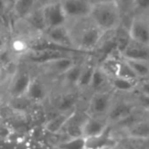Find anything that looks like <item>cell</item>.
Wrapping results in <instances>:
<instances>
[{
  "label": "cell",
  "mask_w": 149,
  "mask_h": 149,
  "mask_svg": "<svg viewBox=\"0 0 149 149\" xmlns=\"http://www.w3.org/2000/svg\"><path fill=\"white\" fill-rule=\"evenodd\" d=\"M95 68H96V65H94V64L84 63L83 70H82L81 76H80L79 82H78V85H77L78 88H81V89L90 88Z\"/></svg>",
  "instance_id": "44dd1931"
},
{
  "label": "cell",
  "mask_w": 149,
  "mask_h": 149,
  "mask_svg": "<svg viewBox=\"0 0 149 149\" xmlns=\"http://www.w3.org/2000/svg\"><path fill=\"white\" fill-rule=\"evenodd\" d=\"M118 145V141L108 133V131L95 138L87 139V149H106Z\"/></svg>",
  "instance_id": "2e32d148"
},
{
  "label": "cell",
  "mask_w": 149,
  "mask_h": 149,
  "mask_svg": "<svg viewBox=\"0 0 149 149\" xmlns=\"http://www.w3.org/2000/svg\"><path fill=\"white\" fill-rule=\"evenodd\" d=\"M34 78L28 72H17L11 77L8 87L10 98H17L26 96Z\"/></svg>",
  "instance_id": "9c48e42d"
},
{
  "label": "cell",
  "mask_w": 149,
  "mask_h": 149,
  "mask_svg": "<svg viewBox=\"0 0 149 149\" xmlns=\"http://www.w3.org/2000/svg\"><path fill=\"white\" fill-rule=\"evenodd\" d=\"M148 19H149V13H148Z\"/></svg>",
  "instance_id": "d6a6232c"
},
{
  "label": "cell",
  "mask_w": 149,
  "mask_h": 149,
  "mask_svg": "<svg viewBox=\"0 0 149 149\" xmlns=\"http://www.w3.org/2000/svg\"><path fill=\"white\" fill-rule=\"evenodd\" d=\"M126 137L133 140H149V120H139L125 129Z\"/></svg>",
  "instance_id": "4fadbf2b"
},
{
  "label": "cell",
  "mask_w": 149,
  "mask_h": 149,
  "mask_svg": "<svg viewBox=\"0 0 149 149\" xmlns=\"http://www.w3.org/2000/svg\"><path fill=\"white\" fill-rule=\"evenodd\" d=\"M134 15H144L149 13V0H135L133 5Z\"/></svg>",
  "instance_id": "484cf974"
},
{
  "label": "cell",
  "mask_w": 149,
  "mask_h": 149,
  "mask_svg": "<svg viewBox=\"0 0 149 149\" xmlns=\"http://www.w3.org/2000/svg\"><path fill=\"white\" fill-rule=\"evenodd\" d=\"M84 63H79V62H76L65 74L62 76L64 79V82L66 84L70 86H74V87H77L78 82H79L80 76H81L82 70H83Z\"/></svg>",
  "instance_id": "603a6c76"
},
{
  "label": "cell",
  "mask_w": 149,
  "mask_h": 149,
  "mask_svg": "<svg viewBox=\"0 0 149 149\" xmlns=\"http://www.w3.org/2000/svg\"><path fill=\"white\" fill-rule=\"evenodd\" d=\"M120 54L127 59H139L149 61V45L139 43L130 39L125 47L120 50Z\"/></svg>",
  "instance_id": "30bf717a"
},
{
  "label": "cell",
  "mask_w": 149,
  "mask_h": 149,
  "mask_svg": "<svg viewBox=\"0 0 149 149\" xmlns=\"http://www.w3.org/2000/svg\"><path fill=\"white\" fill-rule=\"evenodd\" d=\"M37 0H13L11 11L17 21H24L38 8Z\"/></svg>",
  "instance_id": "8fae6325"
},
{
  "label": "cell",
  "mask_w": 149,
  "mask_h": 149,
  "mask_svg": "<svg viewBox=\"0 0 149 149\" xmlns=\"http://www.w3.org/2000/svg\"><path fill=\"white\" fill-rule=\"evenodd\" d=\"M44 35L47 41L52 45H55L56 47L62 48L68 51L72 49H77L68 25L49 28L45 31Z\"/></svg>",
  "instance_id": "3957f363"
},
{
  "label": "cell",
  "mask_w": 149,
  "mask_h": 149,
  "mask_svg": "<svg viewBox=\"0 0 149 149\" xmlns=\"http://www.w3.org/2000/svg\"><path fill=\"white\" fill-rule=\"evenodd\" d=\"M135 111V106L128 101H120L113 103L109 113L107 114V120L113 123H120L125 118H129Z\"/></svg>",
  "instance_id": "7c38bea8"
},
{
  "label": "cell",
  "mask_w": 149,
  "mask_h": 149,
  "mask_svg": "<svg viewBox=\"0 0 149 149\" xmlns=\"http://www.w3.org/2000/svg\"><path fill=\"white\" fill-rule=\"evenodd\" d=\"M113 97L108 91L94 92L89 101V113L90 116L101 118L109 113L113 105Z\"/></svg>",
  "instance_id": "5b68a950"
},
{
  "label": "cell",
  "mask_w": 149,
  "mask_h": 149,
  "mask_svg": "<svg viewBox=\"0 0 149 149\" xmlns=\"http://www.w3.org/2000/svg\"><path fill=\"white\" fill-rule=\"evenodd\" d=\"M65 15L70 19H79L90 17L93 0H60Z\"/></svg>",
  "instance_id": "52a82bcc"
},
{
  "label": "cell",
  "mask_w": 149,
  "mask_h": 149,
  "mask_svg": "<svg viewBox=\"0 0 149 149\" xmlns=\"http://www.w3.org/2000/svg\"><path fill=\"white\" fill-rule=\"evenodd\" d=\"M90 17L102 31L108 33L120 27L123 13L116 1H95Z\"/></svg>",
  "instance_id": "7a4b0ae2"
},
{
  "label": "cell",
  "mask_w": 149,
  "mask_h": 149,
  "mask_svg": "<svg viewBox=\"0 0 149 149\" xmlns=\"http://www.w3.org/2000/svg\"><path fill=\"white\" fill-rule=\"evenodd\" d=\"M109 129L108 120H102V118L88 116L85 120H82L81 125V135L86 139L95 138L100 135H103Z\"/></svg>",
  "instance_id": "ba28073f"
},
{
  "label": "cell",
  "mask_w": 149,
  "mask_h": 149,
  "mask_svg": "<svg viewBox=\"0 0 149 149\" xmlns=\"http://www.w3.org/2000/svg\"><path fill=\"white\" fill-rule=\"evenodd\" d=\"M106 149H120V147H118V146H113V147H109V148H106Z\"/></svg>",
  "instance_id": "1f68e13d"
},
{
  "label": "cell",
  "mask_w": 149,
  "mask_h": 149,
  "mask_svg": "<svg viewBox=\"0 0 149 149\" xmlns=\"http://www.w3.org/2000/svg\"><path fill=\"white\" fill-rule=\"evenodd\" d=\"M58 149H87V139L82 135L74 136L57 145Z\"/></svg>",
  "instance_id": "ffe728a7"
},
{
  "label": "cell",
  "mask_w": 149,
  "mask_h": 149,
  "mask_svg": "<svg viewBox=\"0 0 149 149\" xmlns=\"http://www.w3.org/2000/svg\"><path fill=\"white\" fill-rule=\"evenodd\" d=\"M109 80H110L109 76L106 74L105 70L100 65H96L89 89H92L93 92L105 91L106 86H109L110 87Z\"/></svg>",
  "instance_id": "e0dca14e"
},
{
  "label": "cell",
  "mask_w": 149,
  "mask_h": 149,
  "mask_svg": "<svg viewBox=\"0 0 149 149\" xmlns=\"http://www.w3.org/2000/svg\"><path fill=\"white\" fill-rule=\"evenodd\" d=\"M37 1H38V4H39V6L43 7V6H45V5H47V4H49V3L55 1V0H37Z\"/></svg>",
  "instance_id": "f546056e"
},
{
  "label": "cell",
  "mask_w": 149,
  "mask_h": 149,
  "mask_svg": "<svg viewBox=\"0 0 149 149\" xmlns=\"http://www.w3.org/2000/svg\"><path fill=\"white\" fill-rule=\"evenodd\" d=\"M94 2H95V1H116V2H118V0H93Z\"/></svg>",
  "instance_id": "4dcf8cb0"
},
{
  "label": "cell",
  "mask_w": 149,
  "mask_h": 149,
  "mask_svg": "<svg viewBox=\"0 0 149 149\" xmlns=\"http://www.w3.org/2000/svg\"><path fill=\"white\" fill-rule=\"evenodd\" d=\"M137 89H138L140 92H142V93L149 95V78L140 80V81H139V85H138V88H137Z\"/></svg>",
  "instance_id": "f1b7e54d"
},
{
  "label": "cell",
  "mask_w": 149,
  "mask_h": 149,
  "mask_svg": "<svg viewBox=\"0 0 149 149\" xmlns=\"http://www.w3.org/2000/svg\"><path fill=\"white\" fill-rule=\"evenodd\" d=\"M74 23V31L70 29L74 38L76 47L79 50L90 51L97 47L101 42L105 32H103L91 17L70 19Z\"/></svg>",
  "instance_id": "6da1fadb"
},
{
  "label": "cell",
  "mask_w": 149,
  "mask_h": 149,
  "mask_svg": "<svg viewBox=\"0 0 149 149\" xmlns=\"http://www.w3.org/2000/svg\"><path fill=\"white\" fill-rule=\"evenodd\" d=\"M125 59L130 63L131 68H133L139 80L149 78V61L139 59H127V58Z\"/></svg>",
  "instance_id": "7402d4cb"
},
{
  "label": "cell",
  "mask_w": 149,
  "mask_h": 149,
  "mask_svg": "<svg viewBox=\"0 0 149 149\" xmlns=\"http://www.w3.org/2000/svg\"><path fill=\"white\" fill-rule=\"evenodd\" d=\"M41 8L47 29L68 25V19L60 0H55Z\"/></svg>",
  "instance_id": "8992f818"
},
{
  "label": "cell",
  "mask_w": 149,
  "mask_h": 149,
  "mask_svg": "<svg viewBox=\"0 0 149 149\" xmlns=\"http://www.w3.org/2000/svg\"><path fill=\"white\" fill-rule=\"evenodd\" d=\"M76 62L77 61L74 60V58L72 57L70 54H68V55L62 56V57H59L57 59L52 60V61L48 62V63L44 64L42 66H44L48 72L63 76Z\"/></svg>",
  "instance_id": "9a60e30c"
},
{
  "label": "cell",
  "mask_w": 149,
  "mask_h": 149,
  "mask_svg": "<svg viewBox=\"0 0 149 149\" xmlns=\"http://www.w3.org/2000/svg\"><path fill=\"white\" fill-rule=\"evenodd\" d=\"M116 77H120V78H124V79L136 80V81H139L137 74H135L133 68H131L130 63H129L123 56H122V59H120V64H118V72H116Z\"/></svg>",
  "instance_id": "cb8c5ba5"
},
{
  "label": "cell",
  "mask_w": 149,
  "mask_h": 149,
  "mask_svg": "<svg viewBox=\"0 0 149 149\" xmlns=\"http://www.w3.org/2000/svg\"><path fill=\"white\" fill-rule=\"evenodd\" d=\"M135 0H118V6L123 13V17L130 13H133V5Z\"/></svg>",
  "instance_id": "4316f807"
},
{
  "label": "cell",
  "mask_w": 149,
  "mask_h": 149,
  "mask_svg": "<svg viewBox=\"0 0 149 149\" xmlns=\"http://www.w3.org/2000/svg\"><path fill=\"white\" fill-rule=\"evenodd\" d=\"M74 114V111H59V113L52 116L50 120L46 122L45 126H44L45 130L51 134H58L68 125V123L70 122Z\"/></svg>",
  "instance_id": "5bb4252c"
},
{
  "label": "cell",
  "mask_w": 149,
  "mask_h": 149,
  "mask_svg": "<svg viewBox=\"0 0 149 149\" xmlns=\"http://www.w3.org/2000/svg\"><path fill=\"white\" fill-rule=\"evenodd\" d=\"M26 96H27L28 98H30V99L32 100V102L43 101L46 98V96H47L46 86L44 85V83L40 79L34 78Z\"/></svg>",
  "instance_id": "d6986e66"
},
{
  "label": "cell",
  "mask_w": 149,
  "mask_h": 149,
  "mask_svg": "<svg viewBox=\"0 0 149 149\" xmlns=\"http://www.w3.org/2000/svg\"><path fill=\"white\" fill-rule=\"evenodd\" d=\"M128 32L130 39L145 45H149L148 15H133L130 21Z\"/></svg>",
  "instance_id": "277c9868"
},
{
  "label": "cell",
  "mask_w": 149,
  "mask_h": 149,
  "mask_svg": "<svg viewBox=\"0 0 149 149\" xmlns=\"http://www.w3.org/2000/svg\"><path fill=\"white\" fill-rule=\"evenodd\" d=\"M137 103H138L139 107L149 111V95L139 91L138 96H137Z\"/></svg>",
  "instance_id": "83f0119b"
},
{
  "label": "cell",
  "mask_w": 149,
  "mask_h": 149,
  "mask_svg": "<svg viewBox=\"0 0 149 149\" xmlns=\"http://www.w3.org/2000/svg\"><path fill=\"white\" fill-rule=\"evenodd\" d=\"M139 81L124 79L120 77H112L109 80V84L110 88H112L114 91L120 92V93H130L138 88Z\"/></svg>",
  "instance_id": "ac0fdd59"
},
{
  "label": "cell",
  "mask_w": 149,
  "mask_h": 149,
  "mask_svg": "<svg viewBox=\"0 0 149 149\" xmlns=\"http://www.w3.org/2000/svg\"><path fill=\"white\" fill-rule=\"evenodd\" d=\"M76 105V97L72 94H64L56 100V107L59 111H74Z\"/></svg>",
  "instance_id": "d4e9b609"
}]
</instances>
